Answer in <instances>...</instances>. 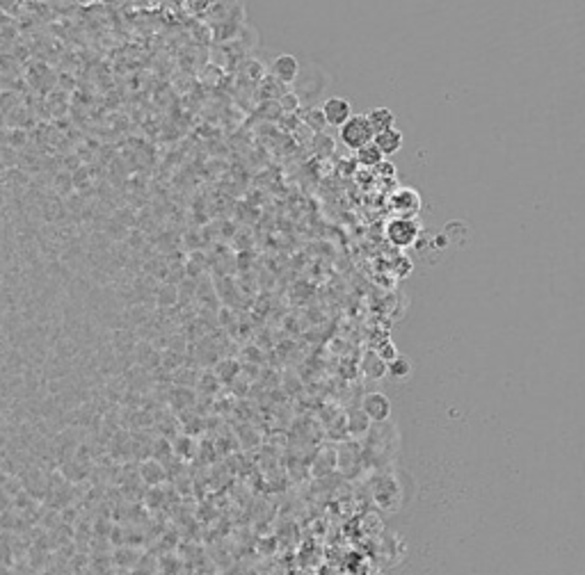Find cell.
<instances>
[{"label": "cell", "instance_id": "cell-3", "mask_svg": "<svg viewBox=\"0 0 585 575\" xmlns=\"http://www.w3.org/2000/svg\"><path fill=\"white\" fill-rule=\"evenodd\" d=\"M362 411L366 418L382 422L391 415V402H389L384 393H368V395L362 400Z\"/></svg>", "mask_w": 585, "mask_h": 575}, {"label": "cell", "instance_id": "cell-18", "mask_svg": "<svg viewBox=\"0 0 585 575\" xmlns=\"http://www.w3.org/2000/svg\"><path fill=\"white\" fill-rule=\"evenodd\" d=\"M307 123L311 126V128L314 130H323L325 126H327V121H325V114H323V110L321 108H314L311 110V112L307 114Z\"/></svg>", "mask_w": 585, "mask_h": 575}, {"label": "cell", "instance_id": "cell-16", "mask_svg": "<svg viewBox=\"0 0 585 575\" xmlns=\"http://www.w3.org/2000/svg\"><path fill=\"white\" fill-rule=\"evenodd\" d=\"M144 502H146V507H149V509H160V507H165V491H162V488H158V486L146 488Z\"/></svg>", "mask_w": 585, "mask_h": 575}, {"label": "cell", "instance_id": "cell-2", "mask_svg": "<svg viewBox=\"0 0 585 575\" xmlns=\"http://www.w3.org/2000/svg\"><path fill=\"white\" fill-rule=\"evenodd\" d=\"M321 110H323V114H325L327 126H337V128H341V126L346 123L350 117H353V105H350V101L341 98V96L327 98Z\"/></svg>", "mask_w": 585, "mask_h": 575}, {"label": "cell", "instance_id": "cell-19", "mask_svg": "<svg viewBox=\"0 0 585 575\" xmlns=\"http://www.w3.org/2000/svg\"><path fill=\"white\" fill-rule=\"evenodd\" d=\"M183 7L194 14H201L210 7V0H183Z\"/></svg>", "mask_w": 585, "mask_h": 575}, {"label": "cell", "instance_id": "cell-8", "mask_svg": "<svg viewBox=\"0 0 585 575\" xmlns=\"http://www.w3.org/2000/svg\"><path fill=\"white\" fill-rule=\"evenodd\" d=\"M373 141H375V146H378L384 155H393V153H398V151L402 148V132L393 126V128L378 132L375 139H373Z\"/></svg>", "mask_w": 585, "mask_h": 575}, {"label": "cell", "instance_id": "cell-11", "mask_svg": "<svg viewBox=\"0 0 585 575\" xmlns=\"http://www.w3.org/2000/svg\"><path fill=\"white\" fill-rule=\"evenodd\" d=\"M357 162L364 164V167H378V164L384 162V153L375 146V141H371V144H366L357 151Z\"/></svg>", "mask_w": 585, "mask_h": 575}, {"label": "cell", "instance_id": "cell-1", "mask_svg": "<svg viewBox=\"0 0 585 575\" xmlns=\"http://www.w3.org/2000/svg\"><path fill=\"white\" fill-rule=\"evenodd\" d=\"M373 139H375V130H373L366 114H353L341 126V141L353 151H359L362 146L371 144Z\"/></svg>", "mask_w": 585, "mask_h": 575}, {"label": "cell", "instance_id": "cell-10", "mask_svg": "<svg viewBox=\"0 0 585 575\" xmlns=\"http://www.w3.org/2000/svg\"><path fill=\"white\" fill-rule=\"evenodd\" d=\"M368 121L373 126V130H375V135L382 130H389V128H393V123H396V114H393V110H389V108H375V110H371L368 114Z\"/></svg>", "mask_w": 585, "mask_h": 575}, {"label": "cell", "instance_id": "cell-17", "mask_svg": "<svg viewBox=\"0 0 585 575\" xmlns=\"http://www.w3.org/2000/svg\"><path fill=\"white\" fill-rule=\"evenodd\" d=\"M137 559H139V553H137V550H133V548H119L115 553V562L119 564V566H135Z\"/></svg>", "mask_w": 585, "mask_h": 575}, {"label": "cell", "instance_id": "cell-5", "mask_svg": "<svg viewBox=\"0 0 585 575\" xmlns=\"http://www.w3.org/2000/svg\"><path fill=\"white\" fill-rule=\"evenodd\" d=\"M270 69H272V76H275L279 83H286V85L293 83L295 78L300 76V62H298V58H293V55H288V53L277 55Z\"/></svg>", "mask_w": 585, "mask_h": 575}, {"label": "cell", "instance_id": "cell-9", "mask_svg": "<svg viewBox=\"0 0 585 575\" xmlns=\"http://www.w3.org/2000/svg\"><path fill=\"white\" fill-rule=\"evenodd\" d=\"M393 208L402 215H414L421 208V196L416 190H409V187H402L400 192L393 196Z\"/></svg>", "mask_w": 585, "mask_h": 575}, {"label": "cell", "instance_id": "cell-7", "mask_svg": "<svg viewBox=\"0 0 585 575\" xmlns=\"http://www.w3.org/2000/svg\"><path fill=\"white\" fill-rule=\"evenodd\" d=\"M108 450L112 452L115 459H128L133 456V436L126 429H117L115 434L108 438Z\"/></svg>", "mask_w": 585, "mask_h": 575}, {"label": "cell", "instance_id": "cell-13", "mask_svg": "<svg viewBox=\"0 0 585 575\" xmlns=\"http://www.w3.org/2000/svg\"><path fill=\"white\" fill-rule=\"evenodd\" d=\"M387 372L391 375L393 379H398V381H405V379H407V377L412 375V363H409L407 359L398 357V359L389 361V363H387Z\"/></svg>", "mask_w": 585, "mask_h": 575}, {"label": "cell", "instance_id": "cell-15", "mask_svg": "<svg viewBox=\"0 0 585 575\" xmlns=\"http://www.w3.org/2000/svg\"><path fill=\"white\" fill-rule=\"evenodd\" d=\"M171 452L176 456H183V459H190L194 452V443L190 436H176L171 440Z\"/></svg>", "mask_w": 585, "mask_h": 575}, {"label": "cell", "instance_id": "cell-20", "mask_svg": "<svg viewBox=\"0 0 585 575\" xmlns=\"http://www.w3.org/2000/svg\"><path fill=\"white\" fill-rule=\"evenodd\" d=\"M300 105V98H298V94H286V96L282 98V108L288 110V112H295Z\"/></svg>", "mask_w": 585, "mask_h": 575}, {"label": "cell", "instance_id": "cell-4", "mask_svg": "<svg viewBox=\"0 0 585 575\" xmlns=\"http://www.w3.org/2000/svg\"><path fill=\"white\" fill-rule=\"evenodd\" d=\"M416 233H418V228L412 219H393V222L387 226L389 240L398 244V247H407V244H412L416 238Z\"/></svg>", "mask_w": 585, "mask_h": 575}, {"label": "cell", "instance_id": "cell-12", "mask_svg": "<svg viewBox=\"0 0 585 575\" xmlns=\"http://www.w3.org/2000/svg\"><path fill=\"white\" fill-rule=\"evenodd\" d=\"M62 477L67 479V482H83L85 477H87V470H85V463H80L78 459H69L60 466Z\"/></svg>", "mask_w": 585, "mask_h": 575}, {"label": "cell", "instance_id": "cell-21", "mask_svg": "<svg viewBox=\"0 0 585 575\" xmlns=\"http://www.w3.org/2000/svg\"><path fill=\"white\" fill-rule=\"evenodd\" d=\"M165 3H171V5H183V0H165Z\"/></svg>", "mask_w": 585, "mask_h": 575}, {"label": "cell", "instance_id": "cell-6", "mask_svg": "<svg viewBox=\"0 0 585 575\" xmlns=\"http://www.w3.org/2000/svg\"><path fill=\"white\" fill-rule=\"evenodd\" d=\"M137 475L146 486H160L165 479V466L155 459H144L137 463Z\"/></svg>", "mask_w": 585, "mask_h": 575}, {"label": "cell", "instance_id": "cell-14", "mask_svg": "<svg viewBox=\"0 0 585 575\" xmlns=\"http://www.w3.org/2000/svg\"><path fill=\"white\" fill-rule=\"evenodd\" d=\"M169 404L174 409H183L192 404V391L183 388V386H176V388L169 391Z\"/></svg>", "mask_w": 585, "mask_h": 575}]
</instances>
